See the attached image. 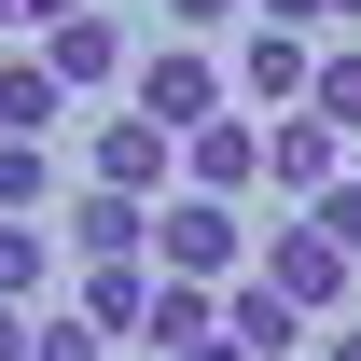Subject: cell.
Listing matches in <instances>:
<instances>
[{
	"label": "cell",
	"instance_id": "obj_8",
	"mask_svg": "<svg viewBox=\"0 0 361 361\" xmlns=\"http://www.w3.org/2000/svg\"><path fill=\"white\" fill-rule=\"evenodd\" d=\"M236 84L264 97V111H306V84H319V42H306V28H250V42H236Z\"/></svg>",
	"mask_w": 361,
	"mask_h": 361
},
{
	"label": "cell",
	"instance_id": "obj_2",
	"mask_svg": "<svg viewBox=\"0 0 361 361\" xmlns=\"http://www.w3.org/2000/svg\"><path fill=\"white\" fill-rule=\"evenodd\" d=\"M153 250H167L153 278H195V292H223V278H250V223H236L223 195H180V209H153Z\"/></svg>",
	"mask_w": 361,
	"mask_h": 361
},
{
	"label": "cell",
	"instance_id": "obj_17",
	"mask_svg": "<svg viewBox=\"0 0 361 361\" xmlns=\"http://www.w3.org/2000/svg\"><path fill=\"white\" fill-rule=\"evenodd\" d=\"M42 361H111V334H97L84 306H56V319H42Z\"/></svg>",
	"mask_w": 361,
	"mask_h": 361
},
{
	"label": "cell",
	"instance_id": "obj_25",
	"mask_svg": "<svg viewBox=\"0 0 361 361\" xmlns=\"http://www.w3.org/2000/svg\"><path fill=\"white\" fill-rule=\"evenodd\" d=\"M334 28H361V0H334Z\"/></svg>",
	"mask_w": 361,
	"mask_h": 361
},
{
	"label": "cell",
	"instance_id": "obj_18",
	"mask_svg": "<svg viewBox=\"0 0 361 361\" xmlns=\"http://www.w3.org/2000/svg\"><path fill=\"white\" fill-rule=\"evenodd\" d=\"M306 223L334 236V250H361V180H334V195H306Z\"/></svg>",
	"mask_w": 361,
	"mask_h": 361
},
{
	"label": "cell",
	"instance_id": "obj_1",
	"mask_svg": "<svg viewBox=\"0 0 361 361\" xmlns=\"http://www.w3.org/2000/svg\"><path fill=\"white\" fill-rule=\"evenodd\" d=\"M126 111H139V126H167V139L223 126V56H195V42H153V56L126 70Z\"/></svg>",
	"mask_w": 361,
	"mask_h": 361
},
{
	"label": "cell",
	"instance_id": "obj_5",
	"mask_svg": "<svg viewBox=\"0 0 361 361\" xmlns=\"http://www.w3.org/2000/svg\"><path fill=\"white\" fill-rule=\"evenodd\" d=\"M223 334H236L250 361H292V348H306V306H292V292L250 264V278H223Z\"/></svg>",
	"mask_w": 361,
	"mask_h": 361
},
{
	"label": "cell",
	"instance_id": "obj_24",
	"mask_svg": "<svg viewBox=\"0 0 361 361\" xmlns=\"http://www.w3.org/2000/svg\"><path fill=\"white\" fill-rule=\"evenodd\" d=\"M334 361H361V319H348V334H334Z\"/></svg>",
	"mask_w": 361,
	"mask_h": 361
},
{
	"label": "cell",
	"instance_id": "obj_10",
	"mask_svg": "<svg viewBox=\"0 0 361 361\" xmlns=\"http://www.w3.org/2000/svg\"><path fill=\"white\" fill-rule=\"evenodd\" d=\"M70 250H84V264H139V250H153V209H139V195H70Z\"/></svg>",
	"mask_w": 361,
	"mask_h": 361
},
{
	"label": "cell",
	"instance_id": "obj_14",
	"mask_svg": "<svg viewBox=\"0 0 361 361\" xmlns=\"http://www.w3.org/2000/svg\"><path fill=\"white\" fill-rule=\"evenodd\" d=\"M56 195V139H0V223H42Z\"/></svg>",
	"mask_w": 361,
	"mask_h": 361
},
{
	"label": "cell",
	"instance_id": "obj_6",
	"mask_svg": "<svg viewBox=\"0 0 361 361\" xmlns=\"http://www.w3.org/2000/svg\"><path fill=\"white\" fill-rule=\"evenodd\" d=\"M180 167V139L167 126H139V111H111V126H97V195H139V209H153V180Z\"/></svg>",
	"mask_w": 361,
	"mask_h": 361
},
{
	"label": "cell",
	"instance_id": "obj_9",
	"mask_svg": "<svg viewBox=\"0 0 361 361\" xmlns=\"http://www.w3.org/2000/svg\"><path fill=\"white\" fill-rule=\"evenodd\" d=\"M42 70L70 97H97V84H126V28L111 14H70V28H42Z\"/></svg>",
	"mask_w": 361,
	"mask_h": 361
},
{
	"label": "cell",
	"instance_id": "obj_16",
	"mask_svg": "<svg viewBox=\"0 0 361 361\" xmlns=\"http://www.w3.org/2000/svg\"><path fill=\"white\" fill-rule=\"evenodd\" d=\"M42 264H56L42 223H0V306H28V292H42Z\"/></svg>",
	"mask_w": 361,
	"mask_h": 361
},
{
	"label": "cell",
	"instance_id": "obj_26",
	"mask_svg": "<svg viewBox=\"0 0 361 361\" xmlns=\"http://www.w3.org/2000/svg\"><path fill=\"white\" fill-rule=\"evenodd\" d=\"M0 28H28V14H14V0H0Z\"/></svg>",
	"mask_w": 361,
	"mask_h": 361
},
{
	"label": "cell",
	"instance_id": "obj_12",
	"mask_svg": "<svg viewBox=\"0 0 361 361\" xmlns=\"http://www.w3.org/2000/svg\"><path fill=\"white\" fill-rule=\"evenodd\" d=\"M56 97L70 84H56L42 56H0V139H56Z\"/></svg>",
	"mask_w": 361,
	"mask_h": 361
},
{
	"label": "cell",
	"instance_id": "obj_7",
	"mask_svg": "<svg viewBox=\"0 0 361 361\" xmlns=\"http://www.w3.org/2000/svg\"><path fill=\"white\" fill-rule=\"evenodd\" d=\"M334 153H348L334 126H306V111H278V126H264V180H278V209H306V195H334Z\"/></svg>",
	"mask_w": 361,
	"mask_h": 361
},
{
	"label": "cell",
	"instance_id": "obj_21",
	"mask_svg": "<svg viewBox=\"0 0 361 361\" xmlns=\"http://www.w3.org/2000/svg\"><path fill=\"white\" fill-rule=\"evenodd\" d=\"M14 14H28V28H70V14H97V0H14Z\"/></svg>",
	"mask_w": 361,
	"mask_h": 361
},
{
	"label": "cell",
	"instance_id": "obj_11",
	"mask_svg": "<svg viewBox=\"0 0 361 361\" xmlns=\"http://www.w3.org/2000/svg\"><path fill=\"white\" fill-rule=\"evenodd\" d=\"M84 319L139 348V334H153V264H84Z\"/></svg>",
	"mask_w": 361,
	"mask_h": 361
},
{
	"label": "cell",
	"instance_id": "obj_15",
	"mask_svg": "<svg viewBox=\"0 0 361 361\" xmlns=\"http://www.w3.org/2000/svg\"><path fill=\"white\" fill-rule=\"evenodd\" d=\"M306 126L361 139V56H319V84H306Z\"/></svg>",
	"mask_w": 361,
	"mask_h": 361
},
{
	"label": "cell",
	"instance_id": "obj_20",
	"mask_svg": "<svg viewBox=\"0 0 361 361\" xmlns=\"http://www.w3.org/2000/svg\"><path fill=\"white\" fill-rule=\"evenodd\" d=\"M0 361H42V319L28 306H0Z\"/></svg>",
	"mask_w": 361,
	"mask_h": 361
},
{
	"label": "cell",
	"instance_id": "obj_23",
	"mask_svg": "<svg viewBox=\"0 0 361 361\" xmlns=\"http://www.w3.org/2000/svg\"><path fill=\"white\" fill-rule=\"evenodd\" d=\"M167 361H250V348H236V334H209V348H167Z\"/></svg>",
	"mask_w": 361,
	"mask_h": 361
},
{
	"label": "cell",
	"instance_id": "obj_22",
	"mask_svg": "<svg viewBox=\"0 0 361 361\" xmlns=\"http://www.w3.org/2000/svg\"><path fill=\"white\" fill-rule=\"evenodd\" d=\"M223 14H236V0H167V28H223Z\"/></svg>",
	"mask_w": 361,
	"mask_h": 361
},
{
	"label": "cell",
	"instance_id": "obj_13",
	"mask_svg": "<svg viewBox=\"0 0 361 361\" xmlns=\"http://www.w3.org/2000/svg\"><path fill=\"white\" fill-rule=\"evenodd\" d=\"M223 334V292H195V278H153V334L139 348H209Z\"/></svg>",
	"mask_w": 361,
	"mask_h": 361
},
{
	"label": "cell",
	"instance_id": "obj_19",
	"mask_svg": "<svg viewBox=\"0 0 361 361\" xmlns=\"http://www.w3.org/2000/svg\"><path fill=\"white\" fill-rule=\"evenodd\" d=\"M264 28H334V0H250Z\"/></svg>",
	"mask_w": 361,
	"mask_h": 361
},
{
	"label": "cell",
	"instance_id": "obj_3",
	"mask_svg": "<svg viewBox=\"0 0 361 361\" xmlns=\"http://www.w3.org/2000/svg\"><path fill=\"white\" fill-rule=\"evenodd\" d=\"M250 264H264L278 292H292V306L319 319V306H348V264H361V250H334V236H319V223H278L264 250H250Z\"/></svg>",
	"mask_w": 361,
	"mask_h": 361
},
{
	"label": "cell",
	"instance_id": "obj_4",
	"mask_svg": "<svg viewBox=\"0 0 361 361\" xmlns=\"http://www.w3.org/2000/svg\"><path fill=\"white\" fill-rule=\"evenodd\" d=\"M180 180H195V195H250V180H264V126H250V111H223V126H195L180 139Z\"/></svg>",
	"mask_w": 361,
	"mask_h": 361
}]
</instances>
